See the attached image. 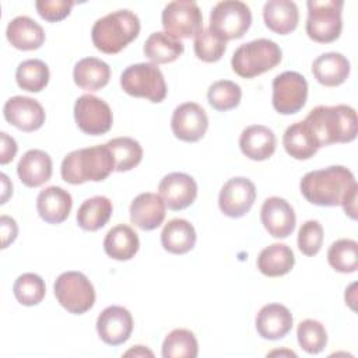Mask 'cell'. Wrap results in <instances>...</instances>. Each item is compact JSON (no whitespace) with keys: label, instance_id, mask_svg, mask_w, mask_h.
<instances>
[{"label":"cell","instance_id":"obj_1","mask_svg":"<svg viewBox=\"0 0 358 358\" xmlns=\"http://www.w3.org/2000/svg\"><path fill=\"white\" fill-rule=\"evenodd\" d=\"M302 196L320 207L341 206L350 193L358 190L354 173L341 165L310 171L299 182Z\"/></svg>","mask_w":358,"mask_h":358},{"label":"cell","instance_id":"obj_2","mask_svg":"<svg viewBox=\"0 0 358 358\" xmlns=\"http://www.w3.org/2000/svg\"><path fill=\"white\" fill-rule=\"evenodd\" d=\"M303 122L317 141L319 148L350 143L357 137V112L348 105H319L308 113Z\"/></svg>","mask_w":358,"mask_h":358},{"label":"cell","instance_id":"obj_3","mask_svg":"<svg viewBox=\"0 0 358 358\" xmlns=\"http://www.w3.org/2000/svg\"><path fill=\"white\" fill-rule=\"evenodd\" d=\"M112 171H115V161L106 144L74 150L63 158L60 166L63 180L70 185L102 182Z\"/></svg>","mask_w":358,"mask_h":358},{"label":"cell","instance_id":"obj_4","mask_svg":"<svg viewBox=\"0 0 358 358\" xmlns=\"http://www.w3.org/2000/svg\"><path fill=\"white\" fill-rule=\"evenodd\" d=\"M140 34V20L130 10H117L95 21L91 29L94 46L106 53L116 55L133 42Z\"/></svg>","mask_w":358,"mask_h":358},{"label":"cell","instance_id":"obj_5","mask_svg":"<svg viewBox=\"0 0 358 358\" xmlns=\"http://www.w3.org/2000/svg\"><path fill=\"white\" fill-rule=\"evenodd\" d=\"M282 57L281 48L270 39H255L241 45L232 55V70L242 78L257 77L277 64Z\"/></svg>","mask_w":358,"mask_h":358},{"label":"cell","instance_id":"obj_6","mask_svg":"<svg viewBox=\"0 0 358 358\" xmlns=\"http://www.w3.org/2000/svg\"><path fill=\"white\" fill-rule=\"evenodd\" d=\"M122 90L136 98H145L154 103L166 96V84L162 71L154 63H137L126 67L120 76Z\"/></svg>","mask_w":358,"mask_h":358},{"label":"cell","instance_id":"obj_7","mask_svg":"<svg viewBox=\"0 0 358 358\" xmlns=\"http://www.w3.org/2000/svg\"><path fill=\"white\" fill-rule=\"evenodd\" d=\"M306 34L319 43H330L338 39L343 29V0H309Z\"/></svg>","mask_w":358,"mask_h":358},{"label":"cell","instance_id":"obj_8","mask_svg":"<svg viewBox=\"0 0 358 358\" xmlns=\"http://www.w3.org/2000/svg\"><path fill=\"white\" fill-rule=\"evenodd\" d=\"M57 302L70 313L83 315L95 303V289L85 274L80 271L62 273L53 285Z\"/></svg>","mask_w":358,"mask_h":358},{"label":"cell","instance_id":"obj_9","mask_svg":"<svg viewBox=\"0 0 358 358\" xmlns=\"http://www.w3.org/2000/svg\"><path fill=\"white\" fill-rule=\"evenodd\" d=\"M250 24L252 11L249 6L238 0L220 1L210 14V29L224 41L242 38Z\"/></svg>","mask_w":358,"mask_h":358},{"label":"cell","instance_id":"obj_10","mask_svg":"<svg viewBox=\"0 0 358 358\" xmlns=\"http://www.w3.org/2000/svg\"><path fill=\"white\" fill-rule=\"evenodd\" d=\"M161 22L166 34L175 38H192L203 29V14L196 1L176 0L165 6Z\"/></svg>","mask_w":358,"mask_h":358},{"label":"cell","instance_id":"obj_11","mask_svg":"<svg viewBox=\"0 0 358 358\" xmlns=\"http://www.w3.org/2000/svg\"><path fill=\"white\" fill-rule=\"evenodd\" d=\"M308 98V83L298 71H284L273 80V108L281 115L299 112Z\"/></svg>","mask_w":358,"mask_h":358},{"label":"cell","instance_id":"obj_12","mask_svg":"<svg viewBox=\"0 0 358 358\" xmlns=\"http://www.w3.org/2000/svg\"><path fill=\"white\" fill-rule=\"evenodd\" d=\"M74 119L78 129L90 136L108 133L113 123V115L109 105L91 94L81 95L76 101Z\"/></svg>","mask_w":358,"mask_h":358},{"label":"cell","instance_id":"obj_13","mask_svg":"<svg viewBox=\"0 0 358 358\" xmlns=\"http://www.w3.org/2000/svg\"><path fill=\"white\" fill-rule=\"evenodd\" d=\"M256 199L255 183L243 176L229 179L221 187L218 196V206L224 215L231 218H241L252 208Z\"/></svg>","mask_w":358,"mask_h":358},{"label":"cell","instance_id":"obj_14","mask_svg":"<svg viewBox=\"0 0 358 358\" xmlns=\"http://www.w3.org/2000/svg\"><path fill=\"white\" fill-rule=\"evenodd\" d=\"M207 127V113L199 103L185 102L175 108L171 119V129L176 138L186 143H196L204 137Z\"/></svg>","mask_w":358,"mask_h":358},{"label":"cell","instance_id":"obj_15","mask_svg":"<svg viewBox=\"0 0 358 358\" xmlns=\"http://www.w3.org/2000/svg\"><path fill=\"white\" fill-rule=\"evenodd\" d=\"M4 119L18 130L31 133L45 123V109L34 98L15 95L6 101L3 106Z\"/></svg>","mask_w":358,"mask_h":358},{"label":"cell","instance_id":"obj_16","mask_svg":"<svg viewBox=\"0 0 358 358\" xmlns=\"http://www.w3.org/2000/svg\"><path fill=\"white\" fill-rule=\"evenodd\" d=\"M158 194L169 210H185L192 206L197 197V183L187 173L172 172L161 179Z\"/></svg>","mask_w":358,"mask_h":358},{"label":"cell","instance_id":"obj_17","mask_svg":"<svg viewBox=\"0 0 358 358\" xmlns=\"http://www.w3.org/2000/svg\"><path fill=\"white\" fill-rule=\"evenodd\" d=\"M96 331L105 344L120 345L126 343L133 331L131 313L117 305L105 308L96 319Z\"/></svg>","mask_w":358,"mask_h":358},{"label":"cell","instance_id":"obj_18","mask_svg":"<svg viewBox=\"0 0 358 358\" xmlns=\"http://www.w3.org/2000/svg\"><path fill=\"white\" fill-rule=\"evenodd\" d=\"M260 220L266 231L278 239L288 238L295 229V211L292 206L281 197L273 196L264 200L260 210Z\"/></svg>","mask_w":358,"mask_h":358},{"label":"cell","instance_id":"obj_19","mask_svg":"<svg viewBox=\"0 0 358 358\" xmlns=\"http://www.w3.org/2000/svg\"><path fill=\"white\" fill-rule=\"evenodd\" d=\"M292 315L281 303L264 305L256 316V330L262 338L280 340L292 329Z\"/></svg>","mask_w":358,"mask_h":358},{"label":"cell","instance_id":"obj_20","mask_svg":"<svg viewBox=\"0 0 358 358\" xmlns=\"http://www.w3.org/2000/svg\"><path fill=\"white\" fill-rule=\"evenodd\" d=\"M73 207L71 194L59 186H49L38 194L36 210L39 217L48 224H62L67 220Z\"/></svg>","mask_w":358,"mask_h":358},{"label":"cell","instance_id":"obj_21","mask_svg":"<svg viewBox=\"0 0 358 358\" xmlns=\"http://www.w3.org/2000/svg\"><path fill=\"white\" fill-rule=\"evenodd\" d=\"M165 207L159 194L140 193L130 204V221L143 231H152L164 222Z\"/></svg>","mask_w":358,"mask_h":358},{"label":"cell","instance_id":"obj_22","mask_svg":"<svg viewBox=\"0 0 358 358\" xmlns=\"http://www.w3.org/2000/svg\"><path fill=\"white\" fill-rule=\"evenodd\" d=\"M277 140L271 129L263 124H252L243 129L239 137V147L245 157L252 161L268 159L275 151Z\"/></svg>","mask_w":358,"mask_h":358},{"label":"cell","instance_id":"obj_23","mask_svg":"<svg viewBox=\"0 0 358 358\" xmlns=\"http://www.w3.org/2000/svg\"><path fill=\"white\" fill-rule=\"evenodd\" d=\"M7 41L18 50H35L45 42L43 28L27 15L13 18L6 29Z\"/></svg>","mask_w":358,"mask_h":358},{"label":"cell","instance_id":"obj_24","mask_svg":"<svg viewBox=\"0 0 358 358\" xmlns=\"http://www.w3.org/2000/svg\"><path fill=\"white\" fill-rule=\"evenodd\" d=\"M350 62L337 52H327L316 57L312 63V73L316 81L324 87L341 85L350 76Z\"/></svg>","mask_w":358,"mask_h":358},{"label":"cell","instance_id":"obj_25","mask_svg":"<svg viewBox=\"0 0 358 358\" xmlns=\"http://www.w3.org/2000/svg\"><path fill=\"white\" fill-rule=\"evenodd\" d=\"M17 173L25 186L39 187L52 176V158L42 150H29L21 157Z\"/></svg>","mask_w":358,"mask_h":358},{"label":"cell","instance_id":"obj_26","mask_svg":"<svg viewBox=\"0 0 358 358\" xmlns=\"http://www.w3.org/2000/svg\"><path fill=\"white\" fill-rule=\"evenodd\" d=\"M263 20L270 31L278 35H287L298 27L299 11L294 1L270 0L263 7Z\"/></svg>","mask_w":358,"mask_h":358},{"label":"cell","instance_id":"obj_27","mask_svg":"<svg viewBox=\"0 0 358 358\" xmlns=\"http://www.w3.org/2000/svg\"><path fill=\"white\" fill-rule=\"evenodd\" d=\"M140 248V241L134 229L129 225L119 224L110 228L103 239L105 253L119 262L130 260L136 256Z\"/></svg>","mask_w":358,"mask_h":358},{"label":"cell","instance_id":"obj_28","mask_svg":"<svg viewBox=\"0 0 358 358\" xmlns=\"http://www.w3.org/2000/svg\"><path fill=\"white\" fill-rule=\"evenodd\" d=\"M196 238L194 227L183 218L168 221L161 232V243L164 249L172 255H185L190 252L196 245Z\"/></svg>","mask_w":358,"mask_h":358},{"label":"cell","instance_id":"obj_29","mask_svg":"<svg viewBox=\"0 0 358 358\" xmlns=\"http://www.w3.org/2000/svg\"><path fill=\"white\" fill-rule=\"evenodd\" d=\"M76 85L85 91H98L103 88L110 78L108 63L96 57H84L76 63L73 70Z\"/></svg>","mask_w":358,"mask_h":358},{"label":"cell","instance_id":"obj_30","mask_svg":"<svg viewBox=\"0 0 358 358\" xmlns=\"http://www.w3.org/2000/svg\"><path fill=\"white\" fill-rule=\"evenodd\" d=\"M294 264V252L284 243H273L264 248L257 257V268L267 277L285 275L292 270Z\"/></svg>","mask_w":358,"mask_h":358},{"label":"cell","instance_id":"obj_31","mask_svg":"<svg viewBox=\"0 0 358 358\" xmlns=\"http://www.w3.org/2000/svg\"><path fill=\"white\" fill-rule=\"evenodd\" d=\"M185 50L180 39L166 34L165 31L152 32L144 42L143 52L154 64H166L175 62Z\"/></svg>","mask_w":358,"mask_h":358},{"label":"cell","instance_id":"obj_32","mask_svg":"<svg viewBox=\"0 0 358 358\" xmlns=\"http://www.w3.org/2000/svg\"><path fill=\"white\" fill-rule=\"evenodd\" d=\"M282 145L287 154L295 159H309L319 150L317 141L303 120L287 127L282 136Z\"/></svg>","mask_w":358,"mask_h":358},{"label":"cell","instance_id":"obj_33","mask_svg":"<svg viewBox=\"0 0 358 358\" xmlns=\"http://www.w3.org/2000/svg\"><path fill=\"white\" fill-rule=\"evenodd\" d=\"M112 201L105 196H94L83 201L77 211V224L84 231H98L106 225L112 215Z\"/></svg>","mask_w":358,"mask_h":358},{"label":"cell","instance_id":"obj_34","mask_svg":"<svg viewBox=\"0 0 358 358\" xmlns=\"http://www.w3.org/2000/svg\"><path fill=\"white\" fill-rule=\"evenodd\" d=\"M49 67L39 59H28L18 64L15 81L18 87L28 92H41L49 83Z\"/></svg>","mask_w":358,"mask_h":358},{"label":"cell","instance_id":"obj_35","mask_svg":"<svg viewBox=\"0 0 358 358\" xmlns=\"http://www.w3.org/2000/svg\"><path fill=\"white\" fill-rule=\"evenodd\" d=\"M106 145L112 152L116 172H127L136 168L143 159V148L131 137H116L109 140Z\"/></svg>","mask_w":358,"mask_h":358},{"label":"cell","instance_id":"obj_36","mask_svg":"<svg viewBox=\"0 0 358 358\" xmlns=\"http://www.w3.org/2000/svg\"><path fill=\"white\" fill-rule=\"evenodd\" d=\"M199 344L194 334L186 329L172 330L162 343L164 358H196Z\"/></svg>","mask_w":358,"mask_h":358},{"label":"cell","instance_id":"obj_37","mask_svg":"<svg viewBox=\"0 0 358 358\" xmlns=\"http://www.w3.org/2000/svg\"><path fill=\"white\" fill-rule=\"evenodd\" d=\"M329 264L338 273H354L358 268V243L354 239H338L327 250Z\"/></svg>","mask_w":358,"mask_h":358},{"label":"cell","instance_id":"obj_38","mask_svg":"<svg viewBox=\"0 0 358 358\" xmlns=\"http://www.w3.org/2000/svg\"><path fill=\"white\" fill-rule=\"evenodd\" d=\"M242 98L241 87L229 80H220L210 85L207 91L208 103L220 112L235 109Z\"/></svg>","mask_w":358,"mask_h":358},{"label":"cell","instance_id":"obj_39","mask_svg":"<svg viewBox=\"0 0 358 358\" xmlns=\"http://www.w3.org/2000/svg\"><path fill=\"white\" fill-rule=\"evenodd\" d=\"M13 292L15 299L24 306H34L42 302L46 294V285L41 275L35 273H24L21 274L14 285Z\"/></svg>","mask_w":358,"mask_h":358},{"label":"cell","instance_id":"obj_40","mask_svg":"<svg viewBox=\"0 0 358 358\" xmlns=\"http://www.w3.org/2000/svg\"><path fill=\"white\" fill-rule=\"evenodd\" d=\"M298 343L308 354H319L327 344V333L324 326L313 319H305L296 329Z\"/></svg>","mask_w":358,"mask_h":358},{"label":"cell","instance_id":"obj_41","mask_svg":"<svg viewBox=\"0 0 358 358\" xmlns=\"http://www.w3.org/2000/svg\"><path fill=\"white\" fill-rule=\"evenodd\" d=\"M194 53L204 63L218 62L227 49V41L214 34L210 28H203L194 36Z\"/></svg>","mask_w":358,"mask_h":358},{"label":"cell","instance_id":"obj_42","mask_svg":"<svg viewBox=\"0 0 358 358\" xmlns=\"http://www.w3.org/2000/svg\"><path fill=\"white\" fill-rule=\"evenodd\" d=\"M323 245V227L316 220L305 221L298 232V248L305 256H315Z\"/></svg>","mask_w":358,"mask_h":358},{"label":"cell","instance_id":"obj_43","mask_svg":"<svg viewBox=\"0 0 358 358\" xmlns=\"http://www.w3.org/2000/svg\"><path fill=\"white\" fill-rule=\"evenodd\" d=\"M74 6V1L67 0H39L35 3V8L41 18L49 22H57L64 20Z\"/></svg>","mask_w":358,"mask_h":358},{"label":"cell","instance_id":"obj_44","mask_svg":"<svg viewBox=\"0 0 358 358\" xmlns=\"http://www.w3.org/2000/svg\"><path fill=\"white\" fill-rule=\"evenodd\" d=\"M0 231H1V249L8 248L18 235V227L14 218L8 215L0 217Z\"/></svg>","mask_w":358,"mask_h":358},{"label":"cell","instance_id":"obj_45","mask_svg":"<svg viewBox=\"0 0 358 358\" xmlns=\"http://www.w3.org/2000/svg\"><path fill=\"white\" fill-rule=\"evenodd\" d=\"M0 164L6 165L11 162L17 154V143L13 137H10L7 133L1 131L0 133Z\"/></svg>","mask_w":358,"mask_h":358},{"label":"cell","instance_id":"obj_46","mask_svg":"<svg viewBox=\"0 0 358 358\" xmlns=\"http://www.w3.org/2000/svg\"><path fill=\"white\" fill-rule=\"evenodd\" d=\"M343 208L344 213L351 218V220H357V190H354L352 193H350L347 196V199L343 201Z\"/></svg>","mask_w":358,"mask_h":358},{"label":"cell","instance_id":"obj_47","mask_svg":"<svg viewBox=\"0 0 358 358\" xmlns=\"http://www.w3.org/2000/svg\"><path fill=\"white\" fill-rule=\"evenodd\" d=\"M0 178H1V201L0 203L4 204L7 201V199L13 194V185L10 183L6 173H1Z\"/></svg>","mask_w":358,"mask_h":358},{"label":"cell","instance_id":"obj_48","mask_svg":"<svg viewBox=\"0 0 358 358\" xmlns=\"http://www.w3.org/2000/svg\"><path fill=\"white\" fill-rule=\"evenodd\" d=\"M130 355H134V357H145V355L152 357L154 354H152V351L147 350L144 345H136L134 348H131V350L124 352V357H130Z\"/></svg>","mask_w":358,"mask_h":358}]
</instances>
